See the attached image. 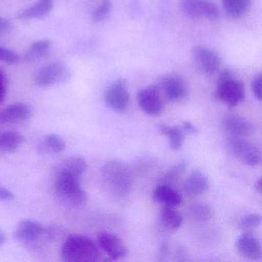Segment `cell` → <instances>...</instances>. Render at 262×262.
Instances as JSON below:
<instances>
[{"mask_svg":"<svg viewBox=\"0 0 262 262\" xmlns=\"http://www.w3.org/2000/svg\"><path fill=\"white\" fill-rule=\"evenodd\" d=\"M7 94V85L0 84V104L4 102Z\"/></svg>","mask_w":262,"mask_h":262,"instance_id":"37","label":"cell"},{"mask_svg":"<svg viewBox=\"0 0 262 262\" xmlns=\"http://www.w3.org/2000/svg\"><path fill=\"white\" fill-rule=\"evenodd\" d=\"M137 102L142 111L149 116H159L163 110V100L159 88L156 85H150L139 90L137 93Z\"/></svg>","mask_w":262,"mask_h":262,"instance_id":"10","label":"cell"},{"mask_svg":"<svg viewBox=\"0 0 262 262\" xmlns=\"http://www.w3.org/2000/svg\"><path fill=\"white\" fill-rule=\"evenodd\" d=\"M222 127L232 137H247L254 132V125L251 121L236 115L225 116L222 119Z\"/></svg>","mask_w":262,"mask_h":262,"instance_id":"14","label":"cell"},{"mask_svg":"<svg viewBox=\"0 0 262 262\" xmlns=\"http://www.w3.org/2000/svg\"><path fill=\"white\" fill-rule=\"evenodd\" d=\"M43 231L42 225L38 222L24 220L18 225L16 235L22 242H31L39 237L43 233Z\"/></svg>","mask_w":262,"mask_h":262,"instance_id":"20","label":"cell"},{"mask_svg":"<svg viewBox=\"0 0 262 262\" xmlns=\"http://www.w3.org/2000/svg\"><path fill=\"white\" fill-rule=\"evenodd\" d=\"M188 213L191 219L196 222H205L209 221L214 215L212 207L205 202H196L190 205Z\"/></svg>","mask_w":262,"mask_h":262,"instance_id":"25","label":"cell"},{"mask_svg":"<svg viewBox=\"0 0 262 262\" xmlns=\"http://www.w3.org/2000/svg\"><path fill=\"white\" fill-rule=\"evenodd\" d=\"M160 88L167 99L174 102L182 100L188 94L186 82L179 75L169 74L163 76L160 81Z\"/></svg>","mask_w":262,"mask_h":262,"instance_id":"12","label":"cell"},{"mask_svg":"<svg viewBox=\"0 0 262 262\" xmlns=\"http://www.w3.org/2000/svg\"><path fill=\"white\" fill-rule=\"evenodd\" d=\"M101 176L110 192L117 197L128 195L133 188V173L123 161L113 159L107 161L101 168Z\"/></svg>","mask_w":262,"mask_h":262,"instance_id":"1","label":"cell"},{"mask_svg":"<svg viewBox=\"0 0 262 262\" xmlns=\"http://www.w3.org/2000/svg\"><path fill=\"white\" fill-rule=\"evenodd\" d=\"M209 188V181L205 173L194 170L184 181L182 188L185 195L190 198L199 197L206 192Z\"/></svg>","mask_w":262,"mask_h":262,"instance_id":"15","label":"cell"},{"mask_svg":"<svg viewBox=\"0 0 262 262\" xmlns=\"http://www.w3.org/2000/svg\"><path fill=\"white\" fill-rule=\"evenodd\" d=\"M11 29V24L8 19L0 17V36L5 34Z\"/></svg>","mask_w":262,"mask_h":262,"instance_id":"33","label":"cell"},{"mask_svg":"<svg viewBox=\"0 0 262 262\" xmlns=\"http://www.w3.org/2000/svg\"><path fill=\"white\" fill-rule=\"evenodd\" d=\"M181 11L191 19H205L214 20L219 16L217 6L208 0H180Z\"/></svg>","mask_w":262,"mask_h":262,"instance_id":"7","label":"cell"},{"mask_svg":"<svg viewBox=\"0 0 262 262\" xmlns=\"http://www.w3.org/2000/svg\"><path fill=\"white\" fill-rule=\"evenodd\" d=\"M54 2L55 0H39L36 4L18 13V19L30 20L44 17L53 10Z\"/></svg>","mask_w":262,"mask_h":262,"instance_id":"19","label":"cell"},{"mask_svg":"<svg viewBox=\"0 0 262 262\" xmlns=\"http://www.w3.org/2000/svg\"><path fill=\"white\" fill-rule=\"evenodd\" d=\"M4 241H5V237L2 233H0V244H2Z\"/></svg>","mask_w":262,"mask_h":262,"instance_id":"40","label":"cell"},{"mask_svg":"<svg viewBox=\"0 0 262 262\" xmlns=\"http://www.w3.org/2000/svg\"><path fill=\"white\" fill-rule=\"evenodd\" d=\"M235 246L238 254L247 260H257L261 257L260 240L251 231L242 233L236 240Z\"/></svg>","mask_w":262,"mask_h":262,"instance_id":"11","label":"cell"},{"mask_svg":"<svg viewBox=\"0 0 262 262\" xmlns=\"http://www.w3.org/2000/svg\"><path fill=\"white\" fill-rule=\"evenodd\" d=\"M68 72L63 63L53 62L42 66L35 75V83L39 87H50L67 79Z\"/></svg>","mask_w":262,"mask_h":262,"instance_id":"9","label":"cell"},{"mask_svg":"<svg viewBox=\"0 0 262 262\" xmlns=\"http://www.w3.org/2000/svg\"><path fill=\"white\" fill-rule=\"evenodd\" d=\"M99 255L95 242L81 234H70L61 248V258L65 262H96Z\"/></svg>","mask_w":262,"mask_h":262,"instance_id":"2","label":"cell"},{"mask_svg":"<svg viewBox=\"0 0 262 262\" xmlns=\"http://www.w3.org/2000/svg\"><path fill=\"white\" fill-rule=\"evenodd\" d=\"M14 199V194L10 190L0 186V200H12Z\"/></svg>","mask_w":262,"mask_h":262,"instance_id":"34","label":"cell"},{"mask_svg":"<svg viewBox=\"0 0 262 262\" xmlns=\"http://www.w3.org/2000/svg\"><path fill=\"white\" fill-rule=\"evenodd\" d=\"M182 128H183L184 131L186 132V133H191V134H195L198 132L196 127L191 122H188V121L183 122Z\"/></svg>","mask_w":262,"mask_h":262,"instance_id":"35","label":"cell"},{"mask_svg":"<svg viewBox=\"0 0 262 262\" xmlns=\"http://www.w3.org/2000/svg\"><path fill=\"white\" fill-rule=\"evenodd\" d=\"M51 47V42L49 39H41L33 42L30 46L27 56L29 59L43 57L48 54Z\"/></svg>","mask_w":262,"mask_h":262,"instance_id":"27","label":"cell"},{"mask_svg":"<svg viewBox=\"0 0 262 262\" xmlns=\"http://www.w3.org/2000/svg\"><path fill=\"white\" fill-rule=\"evenodd\" d=\"M261 217L258 214H248L244 216L239 222V227L244 231H251L260 225Z\"/></svg>","mask_w":262,"mask_h":262,"instance_id":"30","label":"cell"},{"mask_svg":"<svg viewBox=\"0 0 262 262\" xmlns=\"http://www.w3.org/2000/svg\"><path fill=\"white\" fill-rule=\"evenodd\" d=\"M255 188L256 190H257V192L259 193V194H261L262 192V179L261 178H260V179H258V180L255 183Z\"/></svg>","mask_w":262,"mask_h":262,"instance_id":"39","label":"cell"},{"mask_svg":"<svg viewBox=\"0 0 262 262\" xmlns=\"http://www.w3.org/2000/svg\"><path fill=\"white\" fill-rule=\"evenodd\" d=\"M19 56L13 50L0 46V61L6 63L13 64L17 62Z\"/></svg>","mask_w":262,"mask_h":262,"instance_id":"31","label":"cell"},{"mask_svg":"<svg viewBox=\"0 0 262 262\" xmlns=\"http://www.w3.org/2000/svg\"><path fill=\"white\" fill-rule=\"evenodd\" d=\"M152 196L155 202L164 206L174 208L179 206L182 202L180 193L173 189L171 185L160 184L153 191Z\"/></svg>","mask_w":262,"mask_h":262,"instance_id":"18","label":"cell"},{"mask_svg":"<svg viewBox=\"0 0 262 262\" xmlns=\"http://www.w3.org/2000/svg\"><path fill=\"white\" fill-rule=\"evenodd\" d=\"M31 116V110L24 103L8 105L0 110V124H12L27 120Z\"/></svg>","mask_w":262,"mask_h":262,"instance_id":"16","label":"cell"},{"mask_svg":"<svg viewBox=\"0 0 262 262\" xmlns=\"http://www.w3.org/2000/svg\"><path fill=\"white\" fill-rule=\"evenodd\" d=\"M226 148L231 156L248 166H257L261 162V154L258 147L243 138H228Z\"/></svg>","mask_w":262,"mask_h":262,"instance_id":"5","label":"cell"},{"mask_svg":"<svg viewBox=\"0 0 262 262\" xmlns=\"http://www.w3.org/2000/svg\"><path fill=\"white\" fill-rule=\"evenodd\" d=\"M107 106L117 113L126 111L129 105V93L125 79H118L107 88L104 94Z\"/></svg>","mask_w":262,"mask_h":262,"instance_id":"8","label":"cell"},{"mask_svg":"<svg viewBox=\"0 0 262 262\" xmlns=\"http://www.w3.org/2000/svg\"><path fill=\"white\" fill-rule=\"evenodd\" d=\"M88 168L86 161L82 157H72L62 161L53 168L54 176L60 174H69L80 177Z\"/></svg>","mask_w":262,"mask_h":262,"instance_id":"17","label":"cell"},{"mask_svg":"<svg viewBox=\"0 0 262 262\" xmlns=\"http://www.w3.org/2000/svg\"><path fill=\"white\" fill-rule=\"evenodd\" d=\"M251 88L256 99L259 101L262 99V76L261 73L256 75L251 82Z\"/></svg>","mask_w":262,"mask_h":262,"instance_id":"32","label":"cell"},{"mask_svg":"<svg viewBox=\"0 0 262 262\" xmlns=\"http://www.w3.org/2000/svg\"><path fill=\"white\" fill-rule=\"evenodd\" d=\"M55 192L58 197L73 205H81L87 200V194L79 184V178L69 174L55 176Z\"/></svg>","mask_w":262,"mask_h":262,"instance_id":"4","label":"cell"},{"mask_svg":"<svg viewBox=\"0 0 262 262\" xmlns=\"http://www.w3.org/2000/svg\"><path fill=\"white\" fill-rule=\"evenodd\" d=\"M46 145L54 152H61L67 148V144L62 138L58 135L49 134L44 139Z\"/></svg>","mask_w":262,"mask_h":262,"instance_id":"29","label":"cell"},{"mask_svg":"<svg viewBox=\"0 0 262 262\" xmlns=\"http://www.w3.org/2000/svg\"><path fill=\"white\" fill-rule=\"evenodd\" d=\"M214 95L217 100L223 102L228 108H234L245 100V86L234 77L231 70L225 69L217 77Z\"/></svg>","mask_w":262,"mask_h":262,"instance_id":"3","label":"cell"},{"mask_svg":"<svg viewBox=\"0 0 262 262\" xmlns=\"http://www.w3.org/2000/svg\"><path fill=\"white\" fill-rule=\"evenodd\" d=\"M188 163L186 161L182 160L171 167L160 179V183L162 185H171L177 182L182 174L186 171Z\"/></svg>","mask_w":262,"mask_h":262,"instance_id":"26","label":"cell"},{"mask_svg":"<svg viewBox=\"0 0 262 262\" xmlns=\"http://www.w3.org/2000/svg\"><path fill=\"white\" fill-rule=\"evenodd\" d=\"M251 0H222V7L226 14L232 19H240L245 16L250 7Z\"/></svg>","mask_w":262,"mask_h":262,"instance_id":"21","label":"cell"},{"mask_svg":"<svg viewBox=\"0 0 262 262\" xmlns=\"http://www.w3.org/2000/svg\"><path fill=\"white\" fill-rule=\"evenodd\" d=\"M168 251H169L168 244L167 242H164L159 250V257H160V260H164L168 256Z\"/></svg>","mask_w":262,"mask_h":262,"instance_id":"36","label":"cell"},{"mask_svg":"<svg viewBox=\"0 0 262 262\" xmlns=\"http://www.w3.org/2000/svg\"><path fill=\"white\" fill-rule=\"evenodd\" d=\"M113 10V4L110 0H102L93 10L92 19L96 24L103 22L108 18Z\"/></svg>","mask_w":262,"mask_h":262,"instance_id":"28","label":"cell"},{"mask_svg":"<svg viewBox=\"0 0 262 262\" xmlns=\"http://www.w3.org/2000/svg\"><path fill=\"white\" fill-rule=\"evenodd\" d=\"M100 248L113 260H119L128 255V250L122 239L111 233H101L98 237Z\"/></svg>","mask_w":262,"mask_h":262,"instance_id":"13","label":"cell"},{"mask_svg":"<svg viewBox=\"0 0 262 262\" xmlns=\"http://www.w3.org/2000/svg\"><path fill=\"white\" fill-rule=\"evenodd\" d=\"M24 142V136L16 131L0 133V151H13Z\"/></svg>","mask_w":262,"mask_h":262,"instance_id":"23","label":"cell"},{"mask_svg":"<svg viewBox=\"0 0 262 262\" xmlns=\"http://www.w3.org/2000/svg\"><path fill=\"white\" fill-rule=\"evenodd\" d=\"M160 220L168 229L176 230L182 226L183 219L172 207L164 206L161 209Z\"/></svg>","mask_w":262,"mask_h":262,"instance_id":"24","label":"cell"},{"mask_svg":"<svg viewBox=\"0 0 262 262\" xmlns=\"http://www.w3.org/2000/svg\"><path fill=\"white\" fill-rule=\"evenodd\" d=\"M158 128L161 133L168 138L170 146L172 149L178 150L182 148L185 139V131L182 127H171L165 124H162Z\"/></svg>","mask_w":262,"mask_h":262,"instance_id":"22","label":"cell"},{"mask_svg":"<svg viewBox=\"0 0 262 262\" xmlns=\"http://www.w3.org/2000/svg\"><path fill=\"white\" fill-rule=\"evenodd\" d=\"M7 81H8V79H7V73L2 68H0V84L7 85Z\"/></svg>","mask_w":262,"mask_h":262,"instance_id":"38","label":"cell"},{"mask_svg":"<svg viewBox=\"0 0 262 262\" xmlns=\"http://www.w3.org/2000/svg\"><path fill=\"white\" fill-rule=\"evenodd\" d=\"M191 56L194 67L199 73L212 76L219 71L220 56L212 49L205 46H195L191 49Z\"/></svg>","mask_w":262,"mask_h":262,"instance_id":"6","label":"cell"}]
</instances>
